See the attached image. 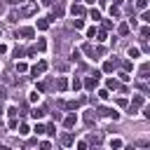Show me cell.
<instances>
[{
    "instance_id": "cell-35",
    "label": "cell",
    "mask_w": 150,
    "mask_h": 150,
    "mask_svg": "<svg viewBox=\"0 0 150 150\" xmlns=\"http://www.w3.org/2000/svg\"><path fill=\"white\" fill-rule=\"evenodd\" d=\"M148 33H150V28H148V26H143V28H141V38H148Z\"/></svg>"
},
{
    "instance_id": "cell-4",
    "label": "cell",
    "mask_w": 150,
    "mask_h": 150,
    "mask_svg": "<svg viewBox=\"0 0 150 150\" xmlns=\"http://www.w3.org/2000/svg\"><path fill=\"white\" fill-rule=\"evenodd\" d=\"M75 124H77V115H75V112H70V115L63 120V127H66V129H73Z\"/></svg>"
},
{
    "instance_id": "cell-21",
    "label": "cell",
    "mask_w": 150,
    "mask_h": 150,
    "mask_svg": "<svg viewBox=\"0 0 150 150\" xmlns=\"http://www.w3.org/2000/svg\"><path fill=\"white\" fill-rule=\"evenodd\" d=\"M89 16H91V21H98V19H101V12H98V9H91Z\"/></svg>"
},
{
    "instance_id": "cell-19",
    "label": "cell",
    "mask_w": 150,
    "mask_h": 150,
    "mask_svg": "<svg viewBox=\"0 0 150 150\" xmlns=\"http://www.w3.org/2000/svg\"><path fill=\"white\" fill-rule=\"evenodd\" d=\"M77 105H80L77 101H66V103H63V108H68V110H75Z\"/></svg>"
},
{
    "instance_id": "cell-34",
    "label": "cell",
    "mask_w": 150,
    "mask_h": 150,
    "mask_svg": "<svg viewBox=\"0 0 150 150\" xmlns=\"http://www.w3.org/2000/svg\"><path fill=\"white\" fill-rule=\"evenodd\" d=\"M73 28H75V30L82 28V19H75V21H73Z\"/></svg>"
},
{
    "instance_id": "cell-41",
    "label": "cell",
    "mask_w": 150,
    "mask_h": 150,
    "mask_svg": "<svg viewBox=\"0 0 150 150\" xmlns=\"http://www.w3.org/2000/svg\"><path fill=\"white\" fill-rule=\"evenodd\" d=\"M87 2H89V5H94V2H96V0H87Z\"/></svg>"
},
{
    "instance_id": "cell-1",
    "label": "cell",
    "mask_w": 150,
    "mask_h": 150,
    "mask_svg": "<svg viewBox=\"0 0 150 150\" xmlns=\"http://www.w3.org/2000/svg\"><path fill=\"white\" fill-rule=\"evenodd\" d=\"M38 12V0H28V2H23V7L19 9V14H23V16H30V14H35Z\"/></svg>"
},
{
    "instance_id": "cell-25",
    "label": "cell",
    "mask_w": 150,
    "mask_h": 150,
    "mask_svg": "<svg viewBox=\"0 0 150 150\" xmlns=\"http://www.w3.org/2000/svg\"><path fill=\"white\" fill-rule=\"evenodd\" d=\"M124 143L120 141V138H110V148H122Z\"/></svg>"
},
{
    "instance_id": "cell-5",
    "label": "cell",
    "mask_w": 150,
    "mask_h": 150,
    "mask_svg": "<svg viewBox=\"0 0 150 150\" xmlns=\"http://www.w3.org/2000/svg\"><path fill=\"white\" fill-rule=\"evenodd\" d=\"M16 35H23V38H33V35H35V28H30V26H23V28H19V30H16Z\"/></svg>"
},
{
    "instance_id": "cell-3",
    "label": "cell",
    "mask_w": 150,
    "mask_h": 150,
    "mask_svg": "<svg viewBox=\"0 0 150 150\" xmlns=\"http://www.w3.org/2000/svg\"><path fill=\"white\" fill-rule=\"evenodd\" d=\"M45 70H47V61H40V63H35V66L30 68V73H33L35 77H38V75H42Z\"/></svg>"
},
{
    "instance_id": "cell-26",
    "label": "cell",
    "mask_w": 150,
    "mask_h": 150,
    "mask_svg": "<svg viewBox=\"0 0 150 150\" xmlns=\"http://www.w3.org/2000/svg\"><path fill=\"white\" fill-rule=\"evenodd\" d=\"M145 7H148V0H136V9H141V12H143Z\"/></svg>"
},
{
    "instance_id": "cell-30",
    "label": "cell",
    "mask_w": 150,
    "mask_h": 150,
    "mask_svg": "<svg viewBox=\"0 0 150 150\" xmlns=\"http://www.w3.org/2000/svg\"><path fill=\"white\" fill-rule=\"evenodd\" d=\"M96 40H101V42H103V40H108V33H105V30H101V33H96Z\"/></svg>"
},
{
    "instance_id": "cell-2",
    "label": "cell",
    "mask_w": 150,
    "mask_h": 150,
    "mask_svg": "<svg viewBox=\"0 0 150 150\" xmlns=\"http://www.w3.org/2000/svg\"><path fill=\"white\" fill-rule=\"evenodd\" d=\"M98 115L110 117V120H120V112H117V110H112V108H101V110H98Z\"/></svg>"
},
{
    "instance_id": "cell-20",
    "label": "cell",
    "mask_w": 150,
    "mask_h": 150,
    "mask_svg": "<svg viewBox=\"0 0 150 150\" xmlns=\"http://www.w3.org/2000/svg\"><path fill=\"white\" fill-rule=\"evenodd\" d=\"M61 14H63V7H59V5H56V7H54V12H52V19H56V16H61Z\"/></svg>"
},
{
    "instance_id": "cell-17",
    "label": "cell",
    "mask_w": 150,
    "mask_h": 150,
    "mask_svg": "<svg viewBox=\"0 0 150 150\" xmlns=\"http://www.w3.org/2000/svg\"><path fill=\"white\" fill-rule=\"evenodd\" d=\"M82 49H84V54H87L89 59H94V47H91V45H84Z\"/></svg>"
},
{
    "instance_id": "cell-24",
    "label": "cell",
    "mask_w": 150,
    "mask_h": 150,
    "mask_svg": "<svg viewBox=\"0 0 150 150\" xmlns=\"http://www.w3.org/2000/svg\"><path fill=\"white\" fill-rule=\"evenodd\" d=\"M84 122H87V124H91V122H94V110H87V115H84Z\"/></svg>"
},
{
    "instance_id": "cell-37",
    "label": "cell",
    "mask_w": 150,
    "mask_h": 150,
    "mask_svg": "<svg viewBox=\"0 0 150 150\" xmlns=\"http://www.w3.org/2000/svg\"><path fill=\"white\" fill-rule=\"evenodd\" d=\"M120 80H122V82H129V80H131V77H129V75H127V73H120Z\"/></svg>"
},
{
    "instance_id": "cell-28",
    "label": "cell",
    "mask_w": 150,
    "mask_h": 150,
    "mask_svg": "<svg viewBox=\"0 0 150 150\" xmlns=\"http://www.w3.org/2000/svg\"><path fill=\"white\" fill-rule=\"evenodd\" d=\"M28 131H30V129H28V124H19V134H21V136H26Z\"/></svg>"
},
{
    "instance_id": "cell-10",
    "label": "cell",
    "mask_w": 150,
    "mask_h": 150,
    "mask_svg": "<svg viewBox=\"0 0 150 150\" xmlns=\"http://www.w3.org/2000/svg\"><path fill=\"white\" fill-rule=\"evenodd\" d=\"M143 103H145L143 94H136V96H134V101H131V105H136V108H138V105H143Z\"/></svg>"
},
{
    "instance_id": "cell-32",
    "label": "cell",
    "mask_w": 150,
    "mask_h": 150,
    "mask_svg": "<svg viewBox=\"0 0 150 150\" xmlns=\"http://www.w3.org/2000/svg\"><path fill=\"white\" fill-rule=\"evenodd\" d=\"M110 14H112V16H120V7H117V5H115V7L110 5Z\"/></svg>"
},
{
    "instance_id": "cell-23",
    "label": "cell",
    "mask_w": 150,
    "mask_h": 150,
    "mask_svg": "<svg viewBox=\"0 0 150 150\" xmlns=\"http://www.w3.org/2000/svg\"><path fill=\"white\" fill-rule=\"evenodd\" d=\"M70 87H73V89H75V91H77V89H80V87H82V80H80V77H75V80H73V82H70Z\"/></svg>"
},
{
    "instance_id": "cell-40",
    "label": "cell",
    "mask_w": 150,
    "mask_h": 150,
    "mask_svg": "<svg viewBox=\"0 0 150 150\" xmlns=\"http://www.w3.org/2000/svg\"><path fill=\"white\" fill-rule=\"evenodd\" d=\"M112 5H122V0H112Z\"/></svg>"
},
{
    "instance_id": "cell-31",
    "label": "cell",
    "mask_w": 150,
    "mask_h": 150,
    "mask_svg": "<svg viewBox=\"0 0 150 150\" xmlns=\"http://www.w3.org/2000/svg\"><path fill=\"white\" fill-rule=\"evenodd\" d=\"M16 112H19V110H16V105H9V110H7V115H9V117H16Z\"/></svg>"
},
{
    "instance_id": "cell-36",
    "label": "cell",
    "mask_w": 150,
    "mask_h": 150,
    "mask_svg": "<svg viewBox=\"0 0 150 150\" xmlns=\"http://www.w3.org/2000/svg\"><path fill=\"white\" fill-rule=\"evenodd\" d=\"M98 96H101V98H108L110 94H108V89H98Z\"/></svg>"
},
{
    "instance_id": "cell-29",
    "label": "cell",
    "mask_w": 150,
    "mask_h": 150,
    "mask_svg": "<svg viewBox=\"0 0 150 150\" xmlns=\"http://www.w3.org/2000/svg\"><path fill=\"white\" fill-rule=\"evenodd\" d=\"M61 143H63V145H70V143H73V136H70V134H66V136L61 138Z\"/></svg>"
},
{
    "instance_id": "cell-13",
    "label": "cell",
    "mask_w": 150,
    "mask_h": 150,
    "mask_svg": "<svg viewBox=\"0 0 150 150\" xmlns=\"http://www.w3.org/2000/svg\"><path fill=\"white\" fill-rule=\"evenodd\" d=\"M45 49H47V42L40 38V40H38V45H35V52H45Z\"/></svg>"
},
{
    "instance_id": "cell-38",
    "label": "cell",
    "mask_w": 150,
    "mask_h": 150,
    "mask_svg": "<svg viewBox=\"0 0 150 150\" xmlns=\"http://www.w3.org/2000/svg\"><path fill=\"white\" fill-rule=\"evenodd\" d=\"M5 96H7V89H5V87H0V101H2Z\"/></svg>"
},
{
    "instance_id": "cell-27",
    "label": "cell",
    "mask_w": 150,
    "mask_h": 150,
    "mask_svg": "<svg viewBox=\"0 0 150 150\" xmlns=\"http://www.w3.org/2000/svg\"><path fill=\"white\" fill-rule=\"evenodd\" d=\"M87 38H96V26H89L87 28Z\"/></svg>"
},
{
    "instance_id": "cell-14",
    "label": "cell",
    "mask_w": 150,
    "mask_h": 150,
    "mask_svg": "<svg viewBox=\"0 0 150 150\" xmlns=\"http://www.w3.org/2000/svg\"><path fill=\"white\" fill-rule=\"evenodd\" d=\"M14 68H16V73H26V70H28V66H26L23 61H16V66H14Z\"/></svg>"
},
{
    "instance_id": "cell-11",
    "label": "cell",
    "mask_w": 150,
    "mask_h": 150,
    "mask_svg": "<svg viewBox=\"0 0 150 150\" xmlns=\"http://www.w3.org/2000/svg\"><path fill=\"white\" fill-rule=\"evenodd\" d=\"M105 87H108V89H117L120 84H117V80H115V77H108V80H105Z\"/></svg>"
},
{
    "instance_id": "cell-7",
    "label": "cell",
    "mask_w": 150,
    "mask_h": 150,
    "mask_svg": "<svg viewBox=\"0 0 150 150\" xmlns=\"http://www.w3.org/2000/svg\"><path fill=\"white\" fill-rule=\"evenodd\" d=\"M70 14H73V16H82V14H84V7H82V5H73V7H70Z\"/></svg>"
},
{
    "instance_id": "cell-12",
    "label": "cell",
    "mask_w": 150,
    "mask_h": 150,
    "mask_svg": "<svg viewBox=\"0 0 150 150\" xmlns=\"http://www.w3.org/2000/svg\"><path fill=\"white\" fill-rule=\"evenodd\" d=\"M47 28H49V21L47 19H40L38 21V30H47Z\"/></svg>"
},
{
    "instance_id": "cell-9",
    "label": "cell",
    "mask_w": 150,
    "mask_h": 150,
    "mask_svg": "<svg viewBox=\"0 0 150 150\" xmlns=\"http://www.w3.org/2000/svg\"><path fill=\"white\" fill-rule=\"evenodd\" d=\"M56 87H59V91H66V89H68V80H66V77H59Z\"/></svg>"
},
{
    "instance_id": "cell-33",
    "label": "cell",
    "mask_w": 150,
    "mask_h": 150,
    "mask_svg": "<svg viewBox=\"0 0 150 150\" xmlns=\"http://www.w3.org/2000/svg\"><path fill=\"white\" fill-rule=\"evenodd\" d=\"M33 131L40 136V134H45V127H42V124H35V129H33Z\"/></svg>"
},
{
    "instance_id": "cell-16",
    "label": "cell",
    "mask_w": 150,
    "mask_h": 150,
    "mask_svg": "<svg viewBox=\"0 0 150 150\" xmlns=\"http://www.w3.org/2000/svg\"><path fill=\"white\" fill-rule=\"evenodd\" d=\"M28 101H30V103H38V101H40V94H38V89L28 94Z\"/></svg>"
},
{
    "instance_id": "cell-15",
    "label": "cell",
    "mask_w": 150,
    "mask_h": 150,
    "mask_svg": "<svg viewBox=\"0 0 150 150\" xmlns=\"http://www.w3.org/2000/svg\"><path fill=\"white\" fill-rule=\"evenodd\" d=\"M103 70H105V73H112V70H115V61H105V63H103Z\"/></svg>"
},
{
    "instance_id": "cell-8",
    "label": "cell",
    "mask_w": 150,
    "mask_h": 150,
    "mask_svg": "<svg viewBox=\"0 0 150 150\" xmlns=\"http://www.w3.org/2000/svg\"><path fill=\"white\" fill-rule=\"evenodd\" d=\"M96 84H98V77H87L84 80V87L87 89H96Z\"/></svg>"
},
{
    "instance_id": "cell-6",
    "label": "cell",
    "mask_w": 150,
    "mask_h": 150,
    "mask_svg": "<svg viewBox=\"0 0 150 150\" xmlns=\"http://www.w3.org/2000/svg\"><path fill=\"white\" fill-rule=\"evenodd\" d=\"M45 112H47V110H45V108L40 105V108H33V112H30V117H33V120H42V117H45Z\"/></svg>"
},
{
    "instance_id": "cell-22",
    "label": "cell",
    "mask_w": 150,
    "mask_h": 150,
    "mask_svg": "<svg viewBox=\"0 0 150 150\" xmlns=\"http://www.w3.org/2000/svg\"><path fill=\"white\" fill-rule=\"evenodd\" d=\"M117 33H120V35H127V33H129V23H122V26L117 28Z\"/></svg>"
},
{
    "instance_id": "cell-18",
    "label": "cell",
    "mask_w": 150,
    "mask_h": 150,
    "mask_svg": "<svg viewBox=\"0 0 150 150\" xmlns=\"http://www.w3.org/2000/svg\"><path fill=\"white\" fill-rule=\"evenodd\" d=\"M138 54H141V52H138V47H129V56H131V61H134V59H138Z\"/></svg>"
},
{
    "instance_id": "cell-39",
    "label": "cell",
    "mask_w": 150,
    "mask_h": 150,
    "mask_svg": "<svg viewBox=\"0 0 150 150\" xmlns=\"http://www.w3.org/2000/svg\"><path fill=\"white\" fill-rule=\"evenodd\" d=\"M7 52V45H0V54H5Z\"/></svg>"
}]
</instances>
